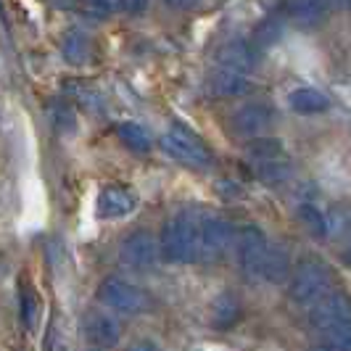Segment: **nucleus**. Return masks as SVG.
I'll return each instance as SVG.
<instances>
[{"mask_svg": "<svg viewBox=\"0 0 351 351\" xmlns=\"http://www.w3.org/2000/svg\"><path fill=\"white\" fill-rule=\"evenodd\" d=\"M198 230H201V214L195 211L175 214L161 232V256L175 264L198 262Z\"/></svg>", "mask_w": 351, "mask_h": 351, "instance_id": "1", "label": "nucleus"}, {"mask_svg": "<svg viewBox=\"0 0 351 351\" xmlns=\"http://www.w3.org/2000/svg\"><path fill=\"white\" fill-rule=\"evenodd\" d=\"M333 291V272L330 267L317 259H304L291 275V299L301 306H315Z\"/></svg>", "mask_w": 351, "mask_h": 351, "instance_id": "2", "label": "nucleus"}, {"mask_svg": "<svg viewBox=\"0 0 351 351\" xmlns=\"http://www.w3.org/2000/svg\"><path fill=\"white\" fill-rule=\"evenodd\" d=\"M306 319L317 333L330 335L351 328V299L341 291H330L322 301L306 309Z\"/></svg>", "mask_w": 351, "mask_h": 351, "instance_id": "3", "label": "nucleus"}, {"mask_svg": "<svg viewBox=\"0 0 351 351\" xmlns=\"http://www.w3.org/2000/svg\"><path fill=\"white\" fill-rule=\"evenodd\" d=\"M161 143L169 156H175L177 161H182L188 167H209L211 164V151L206 148V143L182 124H172L164 132Z\"/></svg>", "mask_w": 351, "mask_h": 351, "instance_id": "4", "label": "nucleus"}, {"mask_svg": "<svg viewBox=\"0 0 351 351\" xmlns=\"http://www.w3.org/2000/svg\"><path fill=\"white\" fill-rule=\"evenodd\" d=\"M248 156H251L256 175L269 185H278L291 175V161L285 158L278 141H256L248 148Z\"/></svg>", "mask_w": 351, "mask_h": 351, "instance_id": "5", "label": "nucleus"}, {"mask_svg": "<svg viewBox=\"0 0 351 351\" xmlns=\"http://www.w3.org/2000/svg\"><path fill=\"white\" fill-rule=\"evenodd\" d=\"M235 241L232 225L219 219V217H201V230H198V262H214L219 259Z\"/></svg>", "mask_w": 351, "mask_h": 351, "instance_id": "6", "label": "nucleus"}, {"mask_svg": "<svg viewBox=\"0 0 351 351\" xmlns=\"http://www.w3.org/2000/svg\"><path fill=\"white\" fill-rule=\"evenodd\" d=\"M232 246H235L238 267L243 269V275L251 278V280H256V269H259L264 254H267V248H269L267 238H264V232L259 228H254V225L241 228L238 232H235Z\"/></svg>", "mask_w": 351, "mask_h": 351, "instance_id": "7", "label": "nucleus"}, {"mask_svg": "<svg viewBox=\"0 0 351 351\" xmlns=\"http://www.w3.org/2000/svg\"><path fill=\"white\" fill-rule=\"evenodd\" d=\"M98 299H101V304H106L108 309H114L119 315H135L145 306V296L141 291L132 282L119 280V278H106L98 285Z\"/></svg>", "mask_w": 351, "mask_h": 351, "instance_id": "8", "label": "nucleus"}, {"mask_svg": "<svg viewBox=\"0 0 351 351\" xmlns=\"http://www.w3.org/2000/svg\"><path fill=\"white\" fill-rule=\"evenodd\" d=\"M275 122V111L264 104H246L238 111H232L230 127L241 138H262L264 132Z\"/></svg>", "mask_w": 351, "mask_h": 351, "instance_id": "9", "label": "nucleus"}, {"mask_svg": "<svg viewBox=\"0 0 351 351\" xmlns=\"http://www.w3.org/2000/svg\"><path fill=\"white\" fill-rule=\"evenodd\" d=\"M256 64H259L256 48L246 40H232L228 45H222L217 53V69L232 71V74H241V77H248L256 69Z\"/></svg>", "mask_w": 351, "mask_h": 351, "instance_id": "10", "label": "nucleus"}, {"mask_svg": "<svg viewBox=\"0 0 351 351\" xmlns=\"http://www.w3.org/2000/svg\"><path fill=\"white\" fill-rule=\"evenodd\" d=\"M158 254H161V248H158L156 238L145 230L130 232L122 243L124 262H130L132 267H151L158 262Z\"/></svg>", "mask_w": 351, "mask_h": 351, "instance_id": "11", "label": "nucleus"}, {"mask_svg": "<svg viewBox=\"0 0 351 351\" xmlns=\"http://www.w3.org/2000/svg\"><path fill=\"white\" fill-rule=\"evenodd\" d=\"M85 333L93 343H98V346H117L119 343V338H122V325L114 319V317L108 315H90L85 319Z\"/></svg>", "mask_w": 351, "mask_h": 351, "instance_id": "12", "label": "nucleus"}, {"mask_svg": "<svg viewBox=\"0 0 351 351\" xmlns=\"http://www.w3.org/2000/svg\"><path fill=\"white\" fill-rule=\"evenodd\" d=\"M95 211L101 219H119L132 211V198L122 188H106L95 201Z\"/></svg>", "mask_w": 351, "mask_h": 351, "instance_id": "13", "label": "nucleus"}, {"mask_svg": "<svg viewBox=\"0 0 351 351\" xmlns=\"http://www.w3.org/2000/svg\"><path fill=\"white\" fill-rule=\"evenodd\" d=\"M285 278H288V254H285L280 246H272V243H269L262 264H259V269H256V280L282 282Z\"/></svg>", "mask_w": 351, "mask_h": 351, "instance_id": "14", "label": "nucleus"}, {"mask_svg": "<svg viewBox=\"0 0 351 351\" xmlns=\"http://www.w3.org/2000/svg\"><path fill=\"white\" fill-rule=\"evenodd\" d=\"M238 317H241V301L235 293H219L214 304H211V325L217 328V330H228L232 328L235 322H238Z\"/></svg>", "mask_w": 351, "mask_h": 351, "instance_id": "15", "label": "nucleus"}, {"mask_svg": "<svg viewBox=\"0 0 351 351\" xmlns=\"http://www.w3.org/2000/svg\"><path fill=\"white\" fill-rule=\"evenodd\" d=\"M209 90L214 95H219V98H238V95L248 93L251 85H248V77H241V74H232V71H225V69H217L209 80Z\"/></svg>", "mask_w": 351, "mask_h": 351, "instance_id": "16", "label": "nucleus"}, {"mask_svg": "<svg viewBox=\"0 0 351 351\" xmlns=\"http://www.w3.org/2000/svg\"><path fill=\"white\" fill-rule=\"evenodd\" d=\"M288 106L296 114H322L328 108V98L312 88H299L288 95Z\"/></svg>", "mask_w": 351, "mask_h": 351, "instance_id": "17", "label": "nucleus"}, {"mask_svg": "<svg viewBox=\"0 0 351 351\" xmlns=\"http://www.w3.org/2000/svg\"><path fill=\"white\" fill-rule=\"evenodd\" d=\"M117 135H119V141L127 145V148H132V151H151V135L145 132V127H141L138 122H122L117 127Z\"/></svg>", "mask_w": 351, "mask_h": 351, "instance_id": "18", "label": "nucleus"}, {"mask_svg": "<svg viewBox=\"0 0 351 351\" xmlns=\"http://www.w3.org/2000/svg\"><path fill=\"white\" fill-rule=\"evenodd\" d=\"M64 56H66V61H71V64L88 61V56H90L88 37L82 35V32H77V29H71L69 35L64 37Z\"/></svg>", "mask_w": 351, "mask_h": 351, "instance_id": "19", "label": "nucleus"}, {"mask_svg": "<svg viewBox=\"0 0 351 351\" xmlns=\"http://www.w3.org/2000/svg\"><path fill=\"white\" fill-rule=\"evenodd\" d=\"M299 217H301V222H304V228L309 230L315 238H325V232H328V222H325L322 211H317L315 206H301Z\"/></svg>", "mask_w": 351, "mask_h": 351, "instance_id": "20", "label": "nucleus"}, {"mask_svg": "<svg viewBox=\"0 0 351 351\" xmlns=\"http://www.w3.org/2000/svg\"><path fill=\"white\" fill-rule=\"evenodd\" d=\"M282 35V29H280V24L278 21H262L256 29H254V43L256 45H275L278 40H280Z\"/></svg>", "mask_w": 351, "mask_h": 351, "instance_id": "21", "label": "nucleus"}, {"mask_svg": "<svg viewBox=\"0 0 351 351\" xmlns=\"http://www.w3.org/2000/svg\"><path fill=\"white\" fill-rule=\"evenodd\" d=\"M315 351H351V328L341 333L322 335V343L315 346Z\"/></svg>", "mask_w": 351, "mask_h": 351, "instance_id": "22", "label": "nucleus"}, {"mask_svg": "<svg viewBox=\"0 0 351 351\" xmlns=\"http://www.w3.org/2000/svg\"><path fill=\"white\" fill-rule=\"evenodd\" d=\"M291 16H296L299 21H315L317 16H322V5L317 3H301V5H288L285 8Z\"/></svg>", "mask_w": 351, "mask_h": 351, "instance_id": "23", "label": "nucleus"}, {"mask_svg": "<svg viewBox=\"0 0 351 351\" xmlns=\"http://www.w3.org/2000/svg\"><path fill=\"white\" fill-rule=\"evenodd\" d=\"M130 351H158V346L156 343H151V341H138Z\"/></svg>", "mask_w": 351, "mask_h": 351, "instance_id": "24", "label": "nucleus"}, {"mask_svg": "<svg viewBox=\"0 0 351 351\" xmlns=\"http://www.w3.org/2000/svg\"><path fill=\"white\" fill-rule=\"evenodd\" d=\"M346 241H349V248H351V219H349V228H346Z\"/></svg>", "mask_w": 351, "mask_h": 351, "instance_id": "25", "label": "nucleus"}]
</instances>
